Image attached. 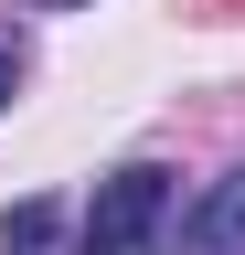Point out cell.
I'll use <instances>...</instances> for the list:
<instances>
[{"mask_svg": "<svg viewBox=\"0 0 245 255\" xmlns=\"http://www.w3.org/2000/svg\"><path fill=\"white\" fill-rule=\"evenodd\" d=\"M171 170L160 159H128V170L96 181V202H85V234L75 255H171Z\"/></svg>", "mask_w": 245, "mask_h": 255, "instance_id": "1", "label": "cell"}, {"mask_svg": "<svg viewBox=\"0 0 245 255\" xmlns=\"http://www.w3.org/2000/svg\"><path fill=\"white\" fill-rule=\"evenodd\" d=\"M171 255H245V159H235V170H224V181L203 191L192 213H181Z\"/></svg>", "mask_w": 245, "mask_h": 255, "instance_id": "2", "label": "cell"}, {"mask_svg": "<svg viewBox=\"0 0 245 255\" xmlns=\"http://www.w3.org/2000/svg\"><path fill=\"white\" fill-rule=\"evenodd\" d=\"M64 234H85L64 202H21L11 223H0V255H64Z\"/></svg>", "mask_w": 245, "mask_h": 255, "instance_id": "3", "label": "cell"}, {"mask_svg": "<svg viewBox=\"0 0 245 255\" xmlns=\"http://www.w3.org/2000/svg\"><path fill=\"white\" fill-rule=\"evenodd\" d=\"M11 85H21V32L0 21V107H11Z\"/></svg>", "mask_w": 245, "mask_h": 255, "instance_id": "4", "label": "cell"}, {"mask_svg": "<svg viewBox=\"0 0 245 255\" xmlns=\"http://www.w3.org/2000/svg\"><path fill=\"white\" fill-rule=\"evenodd\" d=\"M32 11H85V0H32Z\"/></svg>", "mask_w": 245, "mask_h": 255, "instance_id": "5", "label": "cell"}]
</instances>
